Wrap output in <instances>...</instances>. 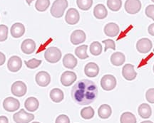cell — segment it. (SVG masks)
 <instances>
[{"label":"cell","instance_id":"6da1fadb","mask_svg":"<svg viewBox=\"0 0 154 123\" xmlns=\"http://www.w3.org/2000/svg\"><path fill=\"white\" fill-rule=\"evenodd\" d=\"M98 88L92 80H79L72 89V97L75 103L80 105H87L94 102L98 96Z\"/></svg>","mask_w":154,"mask_h":123},{"label":"cell","instance_id":"7a4b0ae2","mask_svg":"<svg viewBox=\"0 0 154 123\" xmlns=\"http://www.w3.org/2000/svg\"><path fill=\"white\" fill-rule=\"evenodd\" d=\"M68 7L67 0H56L51 7V14L55 18H61Z\"/></svg>","mask_w":154,"mask_h":123},{"label":"cell","instance_id":"3957f363","mask_svg":"<svg viewBox=\"0 0 154 123\" xmlns=\"http://www.w3.org/2000/svg\"><path fill=\"white\" fill-rule=\"evenodd\" d=\"M44 58L47 62L56 63L60 61L61 51L57 47H49L44 53Z\"/></svg>","mask_w":154,"mask_h":123},{"label":"cell","instance_id":"277c9868","mask_svg":"<svg viewBox=\"0 0 154 123\" xmlns=\"http://www.w3.org/2000/svg\"><path fill=\"white\" fill-rule=\"evenodd\" d=\"M13 119L16 123H29L34 120V115L27 113L24 109H22L13 115Z\"/></svg>","mask_w":154,"mask_h":123},{"label":"cell","instance_id":"5b68a950","mask_svg":"<svg viewBox=\"0 0 154 123\" xmlns=\"http://www.w3.org/2000/svg\"><path fill=\"white\" fill-rule=\"evenodd\" d=\"M101 86L106 91H110L116 86V79L112 75H105L101 80Z\"/></svg>","mask_w":154,"mask_h":123},{"label":"cell","instance_id":"8992f818","mask_svg":"<svg viewBox=\"0 0 154 123\" xmlns=\"http://www.w3.org/2000/svg\"><path fill=\"white\" fill-rule=\"evenodd\" d=\"M124 7L125 10L128 14H137L141 9V2L140 0H126Z\"/></svg>","mask_w":154,"mask_h":123},{"label":"cell","instance_id":"52a82bcc","mask_svg":"<svg viewBox=\"0 0 154 123\" xmlns=\"http://www.w3.org/2000/svg\"><path fill=\"white\" fill-rule=\"evenodd\" d=\"M20 107V103L18 100L13 97H8L3 102V107L7 112H15Z\"/></svg>","mask_w":154,"mask_h":123},{"label":"cell","instance_id":"ba28073f","mask_svg":"<svg viewBox=\"0 0 154 123\" xmlns=\"http://www.w3.org/2000/svg\"><path fill=\"white\" fill-rule=\"evenodd\" d=\"M11 93L17 97H22L25 95L27 91L26 84L22 81H16L12 84L11 88Z\"/></svg>","mask_w":154,"mask_h":123},{"label":"cell","instance_id":"9c48e42d","mask_svg":"<svg viewBox=\"0 0 154 123\" xmlns=\"http://www.w3.org/2000/svg\"><path fill=\"white\" fill-rule=\"evenodd\" d=\"M152 42L148 38H143L138 40L136 43V49L138 52L141 53H147L152 49Z\"/></svg>","mask_w":154,"mask_h":123},{"label":"cell","instance_id":"30bf717a","mask_svg":"<svg viewBox=\"0 0 154 123\" xmlns=\"http://www.w3.org/2000/svg\"><path fill=\"white\" fill-rule=\"evenodd\" d=\"M80 15L79 11L75 8H70L67 11L65 20L68 24L74 25L79 22Z\"/></svg>","mask_w":154,"mask_h":123},{"label":"cell","instance_id":"8fae6325","mask_svg":"<svg viewBox=\"0 0 154 123\" xmlns=\"http://www.w3.org/2000/svg\"><path fill=\"white\" fill-rule=\"evenodd\" d=\"M76 75L72 71H65L61 76V82L63 86H70L76 80Z\"/></svg>","mask_w":154,"mask_h":123},{"label":"cell","instance_id":"7c38bea8","mask_svg":"<svg viewBox=\"0 0 154 123\" xmlns=\"http://www.w3.org/2000/svg\"><path fill=\"white\" fill-rule=\"evenodd\" d=\"M22 66V59L17 56H13L10 57L7 63V67L11 72H17L20 70Z\"/></svg>","mask_w":154,"mask_h":123},{"label":"cell","instance_id":"4fadbf2b","mask_svg":"<svg viewBox=\"0 0 154 123\" xmlns=\"http://www.w3.org/2000/svg\"><path fill=\"white\" fill-rule=\"evenodd\" d=\"M86 36L85 32L82 30H75L71 35L70 40L73 45H79L86 41Z\"/></svg>","mask_w":154,"mask_h":123},{"label":"cell","instance_id":"5bb4252c","mask_svg":"<svg viewBox=\"0 0 154 123\" xmlns=\"http://www.w3.org/2000/svg\"><path fill=\"white\" fill-rule=\"evenodd\" d=\"M36 82L41 87H47L51 82V76L46 71H40L36 75Z\"/></svg>","mask_w":154,"mask_h":123},{"label":"cell","instance_id":"9a60e30c","mask_svg":"<svg viewBox=\"0 0 154 123\" xmlns=\"http://www.w3.org/2000/svg\"><path fill=\"white\" fill-rule=\"evenodd\" d=\"M122 75L127 80H133L137 76V74L134 70V66L132 64H126L122 69Z\"/></svg>","mask_w":154,"mask_h":123},{"label":"cell","instance_id":"2e32d148","mask_svg":"<svg viewBox=\"0 0 154 123\" xmlns=\"http://www.w3.org/2000/svg\"><path fill=\"white\" fill-rule=\"evenodd\" d=\"M84 73L86 76L89 78H94L97 76L99 73V67L95 63L90 62L86 65L84 68Z\"/></svg>","mask_w":154,"mask_h":123},{"label":"cell","instance_id":"e0dca14e","mask_svg":"<svg viewBox=\"0 0 154 123\" xmlns=\"http://www.w3.org/2000/svg\"><path fill=\"white\" fill-rule=\"evenodd\" d=\"M21 49H22L23 53H26V54H31L36 49L35 42L31 38L25 39L21 45Z\"/></svg>","mask_w":154,"mask_h":123},{"label":"cell","instance_id":"ac0fdd59","mask_svg":"<svg viewBox=\"0 0 154 123\" xmlns=\"http://www.w3.org/2000/svg\"><path fill=\"white\" fill-rule=\"evenodd\" d=\"M103 31H104V34L106 36H109V37H114L119 34L120 28L116 24L111 22L106 25Z\"/></svg>","mask_w":154,"mask_h":123},{"label":"cell","instance_id":"d6986e66","mask_svg":"<svg viewBox=\"0 0 154 123\" xmlns=\"http://www.w3.org/2000/svg\"><path fill=\"white\" fill-rule=\"evenodd\" d=\"M10 32L11 35L14 38H20L25 33V27L22 23H15L11 26Z\"/></svg>","mask_w":154,"mask_h":123},{"label":"cell","instance_id":"ffe728a7","mask_svg":"<svg viewBox=\"0 0 154 123\" xmlns=\"http://www.w3.org/2000/svg\"><path fill=\"white\" fill-rule=\"evenodd\" d=\"M77 59L72 53H67L63 56V65L65 68L74 69L77 66Z\"/></svg>","mask_w":154,"mask_h":123},{"label":"cell","instance_id":"44dd1931","mask_svg":"<svg viewBox=\"0 0 154 123\" xmlns=\"http://www.w3.org/2000/svg\"><path fill=\"white\" fill-rule=\"evenodd\" d=\"M94 15L96 19H103L107 16L108 11L104 5L102 4H99L94 7Z\"/></svg>","mask_w":154,"mask_h":123},{"label":"cell","instance_id":"7402d4cb","mask_svg":"<svg viewBox=\"0 0 154 123\" xmlns=\"http://www.w3.org/2000/svg\"><path fill=\"white\" fill-rule=\"evenodd\" d=\"M138 115L143 119H148L151 116L152 110L151 106L147 103H143L138 107Z\"/></svg>","mask_w":154,"mask_h":123},{"label":"cell","instance_id":"603a6c76","mask_svg":"<svg viewBox=\"0 0 154 123\" xmlns=\"http://www.w3.org/2000/svg\"><path fill=\"white\" fill-rule=\"evenodd\" d=\"M24 106L26 107V109L28 111H29V112H34V111H36L38 108L39 103H38V100L36 98L30 97L26 100Z\"/></svg>","mask_w":154,"mask_h":123},{"label":"cell","instance_id":"cb8c5ba5","mask_svg":"<svg viewBox=\"0 0 154 123\" xmlns=\"http://www.w3.org/2000/svg\"><path fill=\"white\" fill-rule=\"evenodd\" d=\"M125 61H126V57L123 53L115 52L111 56V62L115 66H121L124 64Z\"/></svg>","mask_w":154,"mask_h":123},{"label":"cell","instance_id":"d4e9b609","mask_svg":"<svg viewBox=\"0 0 154 123\" xmlns=\"http://www.w3.org/2000/svg\"><path fill=\"white\" fill-rule=\"evenodd\" d=\"M112 110L111 107L107 104L101 105L98 110V114L100 118L108 119L111 115Z\"/></svg>","mask_w":154,"mask_h":123},{"label":"cell","instance_id":"484cf974","mask_svg":"<svg viewBox=\"0 0 154 123\" xmlns=\"http://www.w3.org/2000/svg\"><path fill=\"white\" fill-rule=\"evenodd\" d=\"M64 95L63 91L59 88H54L50 92V98L54 103H59L63 100Z\"/></svg>","mask_w":154,"mask_h":123},{"label":"cell","instance_id":"4316f807","mask_svg":"<svg viewBox=\"0 0 154 123\" xmlns=\"http://www.w3.org/2000/svg\"><path fill=\"white\" fill-rule=\"evenodd\" d=\"M87 45H82L79 46L75 49V54L80 59H86L88 58L87 54Z\"/></svg>","mask_w":154,"mask_h":123},{"label":"cell","instance_id":"83f0119b","mask_svg":"<svg viewBox=\"0 0 154 123\" xmlns=\"http://www.w3.org/2000/svg\"><path fill=\"white\" fill-rule=\"evenodd\" d=\"M121 123H136V116L130 112H124L120 118Z\"/></svg>","mask_w":154,"mask_h":123},{"label":"cell","instance_id":"f1b7e54d","mask_svg":"<svg viewBox=\"0 0 154 123\" xmlns=\"http://www.w3.org/2000/svg\"><path fill=\"white\" fill-rule=\"evenodd\" d=\"M107 7L113 11H118L122 7L121 0H107Z\"/></svg>","mask_w":154,"mask_h":123},{"label":"cell","instance_id":"f546056e","mask_svg":"<svg viewBox=\"0 0 154 123\" xmlns=\"http://www.w3.org/2000/svg\"><path fill=\"white\" fill-rule=\"evenodd\" d=\"M90 52L93 56H99L102 52V46L98 41H94L90 45Z\"/></svg>","mask_w":154,"mask_h":123},{"label":"cell","instance_id":"4dcf8cb0","mask_svg":"<svg viewBox=\"0 0 154 123\" xmlns=\"http://www.w3.org/2000/svg\"><path fill=\"white\" fill-rule=\"evenodd\" d=\"M76 4L81 10L88 11L93 4V0H76Z\"/></svg>","mask_w":154,"mask_h":123},{"label":"cell","instance_id":"1f68e13d","mask_svg":"<svg viewBox=\"0 0 154 123\" xmlns=\"http://www.w3.org/2000/svg\"><path fill=\"white\" fill-rule=\"evenodd\" d=\"M50 5L49 0H37L36 2L35 7L36 10L38 11H45L49 8Z\"/></svg>","mask_w":154,"mask_h":123},{"label":"cell","instance_id":"d6a6232c","mask_svg":"<svg viewBox=\"0 0 154 123\" xmlns=\"http://www.w3.org/2000/svg\"><path fill=\"white\" fill-rule=\"evenodd\" d=\"M81 116L85 120H90L94 116V110L91 107H84L81 110Z\"/></svg>","mask_w":154,"mask_h":123},{"label":"cell","instance_id":"836d02e7","mask_svg":"<svg viewBox=\"0 0 154 123\" xmlns=\"http://www.w3.org/2000/svg\"><path fill=\"white\" fill-rule=\"evenodd\" d=\"M42 62V61L41 60H38V59L36 58H32L28 61H24L25 65L27 66V68L30 69H34L38 68L41 65Z\"/></svg>","mask_w":154,"mask_h":123},{"label":"cell","instance_id":"e575fe53","mask_svg":"<svg viewBox=\"0 0 154 123\" xmlns=\"http://www.w3.org/2000/svg\"><path fill=\"white\" fill-rule=\"evenodd\" d=\"M8 37V27L6 25H0V42L5 41Z\"/></svg>","mask_w":154,"mask_h":123},{"label":"cell","instance_id":"d590c367","mask_svg":"<svg viewBox=\"0 0 154 123\" xmlns=\"http://www.w3.org/2000/svg\"><path fill=\"white\" fill-rule=\"evenodd\" d=\"M103 44H105V49H104L105 52L109 49L116 50V44H115V41H113V40L112 39L103 40Z\"/></svg>","mask_w":154,"mask_h":123},{"label":"cell","instance_id":"8d00e7d4","mask_svg":"<svg viewBox=\"0 0 154 123\" xmlns=\"http://www.w3.org/2000/svg\"><path fill=\"white\" fill-rule=\"evenodd\" d=\"M146 98L148 102L154 104V88H150L146 93Z\"/></svg>","mask_w":154,"mask_h":123},{"label":"cell","instance_id":"74e56055","mask_svg":"<svg viewBox=\"0 0 154 123\" xmlns=\"http://www.w3.org/2000/svg\"><path fill=\"white\" fill-rule=\"evenodd\" d=\"M145 13L146 16L149 17V18H151L154 21V5L151 4L148 6L146 8Z\"/></svg>","mask_w":154,"mask_h":123},{"label":"cell","instance_id":"f35d334b","mask_svg":"<svg viewBox=\"0 0 154 123\" xmlns=\"http://www.w3.org/2000/svg\"><path fill=\"white\" fill-rule=\"evenodd\" d=\"M55 123H70V120L67 115H61L56 119Z\"/></svg>","mask_w":154,"mask_h":123},{"label":"cell","instance_id":"ab89813d","mask_svg":"<svg viewBox=\"0 0 154 123\" xmlns=\"http://www.w3.org/2000/svg\"><path fill=\"white\" fill-rule=\"evenodd\" d=\"M148 32L150 35L154 36V23L149 25V26L148 27Z\"/></svg>","mask_w":154,"mask_h":123},{"label":"cell","instance_id":"60d3db41","mask_svg":"<svg viewBox=\"0 0 154 123\" xmlns=\"http://www.w3.org/2000/svg\"><path fill=\"white\" fill-rule=\"evenodd\" d=\"M6 61V56L3 53L0 52V66H2Z\"/></svg>","mask_w":154,"mask_h":123},{"label":"cell","instance_id":"b9f144b4","mask_svg":"<svg viewBox=\"0 0 154 123\" xmlns=\"http://www.w3.org/2000/svg\"><path fill=\"white\" fill-rule=\"evenodd\" d=\"M0 123H9L8 118L6 116H0Z\"/></svg>","mask_w":154,"mask_h":123},{"label":"cell","instance_id":"7bdbcfd3","mask_svg":"<svg viewBox=\"0 0 154 123\" xmlns=\"http://www.w3.org/2000/svg\"><path fill=\"white\" fill-rule=\"evenodd\" d=\"M33 1H34V0H26V3L28 4V5H30L31 3H32Z\"/></svg>","mask_w":154,"mask_h":123},{"label":"cell","instance_id":"ee69618b","mask_svg":"<svg viewBox=\"0 0 154 123\" xmlns=\"http://www.w3.org/2000/svg\"><path fill=\"white\" fill-rule=\"evenodd\" d=\"M140 123H153L152 121H150V120H146V121H143V122H140Z\"/></svg>","mask_w":154,"mask_h":123},{"label":"cell","instance_id":"f6af8a7d","mask_svg":"<svg viewBox=\"0 0 154 123\" xmlns=\"http://www.w3.org/2000/svg\"><path fill=\"white\" fill-rule=\"evenodd\" d=\"M32 123H40V122H32Z\"/></svg>","mask_w":154,"mask_h":123},{"label":"cell","instance_id":"bcb514c9","mask_svg":"<svg viewBox=\"0 0 154 123\" xmlns=\"http://www.w3.org/2000/svg\"><path fill=\"white\" fill-rule=\"evenodd\" d=\"M151 1H152V2H154V0H151Z\"/></svg>","mask_w":154,"mask_h":123},{"label":"cell","instance_id":"7dc6e473","mask_svg":"<svg viewBox=\"0 0 154 123\" xmlns=\"http://www.w3.org/2000/svg\"><path fill=\"white\" fill-rule=\"evenodd\" d=\"M153 72H154V66H153Z\"/></svg>","mask_w":154,"mask_h":123},{"label":"cell","instance_id":"c3c4849f","mask_svg":"<svg viewBox=\"0 0 154 123\" xmlns=\"http://www.w3.org/2000/svg\"><path fill=\"white\" fill-rule=\"evenodd\" d=\"M153 51H154V49H153Z\"/></svg>","mask_w":154,"mask_h":123}]
</instances>
